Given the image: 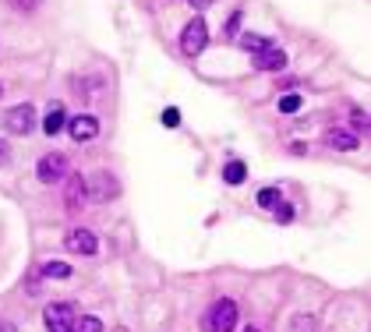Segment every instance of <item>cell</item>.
<instances>
[{
	"instance_id": "7402d4cb",
	"label": "cell",
	"mask_w": 371,
	"mask_h": 332,
	"mask_svg": "<svg viewBox=\"0 0 371 332\" xmlns=\"http://www.w3.org/2000/svg\"><path fill=\"white\" fill-rule=\"evenodd\" d=\"M237 29H241V11L230 15V22H227V36H237Z\"/></svg>"
},
{
	"instance_id": "484cf974",
	"label": "cell",
	"mask_w": 371,
	"mask_h": 332,
	"mask_svg": "<svg viewBox=\"0 0 371 332\" xmlns=\"http://www.w3.org/2000/svg\"><path fill=\"white\" fill-rule=\"evenodd\" d=\"M209 4H212V0H191V8H198V11H202V8H209Z\"/></svg>"
},
{
	"instance_id": "2e32d148",
	"label": "cell",
	"mask_w": 371,
	"mask_h": 332,
	"mask_svg": "<svg viewBox=\"0 0 371 332\" xmlns=\"http://www.w3.org/2000/svg\"><path fill=\"white\" fill-rule=\"evenodd\" d=\"M75 332H103V322L96 315H82L75 318Z\"/></svg>"
},
{
	"instance_id": "8fae6325",
	"label": "cell",
	"mask_w": 371,
	"mask_h": 332,
	"mask_svg": "<svg viewBox=\"0 0 371 332\" xmlns=\"http://www.w3.org/2000/svg\"><path fill=\"white\" fill-rule=\"evenodd\" d=\"M85 195H89V191H85V181L75 174V177L68 181V198H64V205H68V212H71V216L85 205Z\"/></svg>"
},
{
	"instance_id": "9c48e42d",
	"label": "cell",
	"mask_w": 371,
	"mask_h": 332,
	"mask_svg": "<svg viewBox=\"0 0 371 332\" xmlns=\"http://www.w3.org/2000/svg\"><path fill=\"white\" fill-rule=\"evenodd\" d=\"M85 191H89L96 202H110V198H117V181H114L110 174H96L92 181H85Z\"/></svg>"
},
{
	"instance_id": "83f0119b",
	"label": "cell",
	"mask_w": 371,
	"mask_h": 332,
	"mask_svg": "<svg viewBox=\"0 0 371 332\" xmlns=\"http://www.w3.org/2000/svg\"><path fill=\"white\" fill-rule=\"evenodd\" d=\"M114 332H128V329H114Z\"/></svg>"
},
{
	"instance_id": "4fadbf2b",
	"label": "cell",
	"mask_w": 371,
	"mask_h": 332,
	"mask_svg": "<svg viewBox=\"0 0 371 332\" xmlns=\"http://www.w3.org/2000/svg\"><path fill=\"white\" fill-rule=\"evenodd\" d=\"M39 276L43 280H71V265L68 262H46L39 269Z\"/></svg>"
},
{
	"instance_id": "f1b7e54d",
	"label": "cell",
	"mask_w": 371,
	"mask_h": 332,
	"mask_svg": "<svg viewBox=\"0 0 371 332\" xmlns=\"http://www.w3.org/2000/svg\"><path fill=\"white\" fill-rule=\"evenodd\" d=\"M0 96H4V85H0Z\"/></svg>"
},
{
	"instance_id": "603a6c76",
	"label": "cell",
	"mask_w": 371,
	"mask_h": 332,
	"mask_svg": "<svg viewBox=\"0 0 371 332\" xmlns=\"http://www.w3.org/2000/svg\"><path fill=\"white\" fill-rule=\"evenodd\" d=\"M354 124H357V128H364V131H368V114H361V110H354Z\"/></svg>"
},
{
	"instance_id": "4316f807",
	"label": "cell",
	"mask_w": 371,
	"mask_h": 332,
	"mask_svg": "<svg viewBox=\"0 0 371 332\" xmlns=\"http://www.w3.org/2000/svg\"><path fill=\"white\" fill-rule=\"evenodd\" d=\"M244 332H258V329H255V325H248V329H244Z\"/></svg>"
},
{
	"instance_id": "8992f818",
	"label": "cell",
	"mask_w": 371,
	"mask_h": 332,
	"mask_svg": "<svg viewBox=\"0 0 371 332\" xmlns=\"http://www.w3.org/2000/svg\"><path fill=\"white\" fill-rule=\"evenodd\" d=\"M64 244H68V251H75V255H85V258H92V255L99 251V241H96V234H92V230H85V227H75V230H68Z\"/></svg>"
},
{
	"instance_id": "d4e9b609",
	"label": "cell",
	"mask_w": 371,
	"mask_h": 332,
	"mask_svg": "<svg viewBox=\"0 0 371 332\" xmlns=\"http://www.w3.org/2000/svg\"><path fill=\"white\" fill-rule=\"evenodd\" d=\"M0 332H18V329H15V322H0Z\"/></svg>"
},
{
	"instance_id": "ac0fdd59",
	"label": "cell",
	"mask_w": 371,
	"mask_h": 332,
	"mask_svg": "<svg viewBox=\"0 0 371 332\" xmlns=\"http://www.w3.org/2000/svg\"><path fill=\"white\" fill-rule=\"evenodd\" d=\"M297 110H301V96H283V99H280V114L294 117Z\"/></svg>"
},
{
	"instance_id": "ba28073f",
	"label": "cell",
	"mask_w": 371,
	"mask_h": 332,
	"mask_svg": "<svg viewBox=\"0 0 371 332\" xmlns=\"http://www.w3.org/2000/svg\"><path fill=\"white\" fill-rule=\"evenodd\" d=\"M68 135L82 145V142H92L96 135H99V121L96 117H89V114H78L75 121H68Z\"/></svg>"
},
{
	"instance_id": "7a4b0ae2",
	"label": "cell",
	"mask_w": 371,
	"mask_h": 332,
	"mask_svg": "<svg viewBox=\"0 0 371 332\" xmlns=\"http://www.w3.org/2000/svg\"><path fill=\"white\" fill-rule=\"evenodd\" d=\"M75 304H68V301H57V304H50V308H43V322H46V329L50 332H75Z\"/></svg>"
},
{
	"instance_id": "52a82bcc",
	"label": "cell",
	"mask_w": 371,
	"mask_h": 332,
	"mask_svg": "<svg viewBox=\"0 0 371 332\" xmlns=\"http://www.w3.org/2000/svg\"><path fill=\"white\" fill-rule=\"evenodd\" d=\"M251 64L258 68V71H283L287 68V53L280 50V46H265V50H258V53H251Z\"/></svg>"
},
{
	"instance_id": "30bf717a",
	"label": "cell",
	"mask_w": 371,
	"mask_h": 332,
	"mask_svg": "<svg viewBox=\"0 0 371 332\" xmlns=\"http://www.w3.org/2000/svg\"><path fill=\"white\" fill-rule=\"evenodd\" d=\"M68 124V114H64V103H50L46 106V117H43V131L53 138V135H57L61 128Z\"/></svg>"
},
{
	"instance_id": "cb8c5ba5",
	"label": "cell",
	"mask_w": 371,
	"mask_h": 332,
	"mask_svg": "<svg viewBox=\"0 0 371 332\" xmlns=\"http://www.w3.org/2000/svg\"><path fill=\"white\" fill-rule=\"evenodd\" d=\"M8 159H11V149H8L4 138H0V163H8Z\"/></svg>"
},
{
	"instance_id": "44dd1931",
	"label": "cell",
	"mask_w": 371,
	"mask_h": 332,
	"mask_svg": "<svg viewBox=\"0 0 371 332\" xmlns=\"http://www.w3.org/2000/svg\"><path fill=\"white\" fill-rule=\"evenodd\" d=\"M163 124L167 128H177L181 124V114H177V110H163Z\"/></svg>"
},
{
	"instance_id": "5b68a950",
	"label": "cell",
	"mask_w": 371,
	"mask_h": 332,
	"mask_svg": "<svg viewBox=\"0 0 371 332\" xmlns=\"http://www.w3.org/2000/svg\"><path fill=\"white\" fill-rule=\"evenodd\" d=\"M4 124H8L11 135H29V131L36 128V106H29V103L11 106V110H8V117H4Z\"/></svg>"
},
{
	"instance_id": "5bb4252c",
	"label": "cell",
	"mask_w": 371,
	"mask_h": 332,
	"mask_svg": "<svg viewBox=\"0 0 371 332\" xmlns=\"http://www.w3.org/2000/svg\"><path fill=\"white\" fill-rule=\"evenodd\" d=\"M244 177H248L244 163H237V159H234V163H227V166H223V181H227V184H234V188H237V184H244Z\"/></svg>"
},
{
	"instance_id": "ffe728a7",
	"label": "cell",
	"mask_w": 371,
	"mask_h": 332,
	"mask_svg": "<svg viewBox=\"0 0 371 332\" xmlns=\"http://www.w3.org/2000/svg\"><path fill=\"white\" fill-rule=\"evenodd\" d=\"M290 219H294V209H290L287 202H280V205H276V223H290Z\"/></svg>"
},
{
	"instance_id": "e0dca14e",
	"label": "cell",
	"mask_w": 371,
	"mask_h": 332,
	"mask_svg": "<svg viewBox=\"0 0 371 332\" xmlns=\"http://www.w3.org/2000/svg\"><path fill=\"white\" fill-rule=\"evenodd\" d=\"M269 46V39H262V36H241V50H248V53H258V50H265Z\"/></svg>"
},
{
	"instance_id": "277c9868",
	"label": "cell",
	"mask_w": 371,
	"mask_h": 332,
	"mask_svg": "<svg viewBox=\"0 0 371 332\" xmlns=\"http://www.w3.org/2000/svg\"><path fill=\"white\" fill-rule=\"evenodd\" d=\"M205 43H209V25H205L202 18H191V22L184 25V32H181V53L198 57V53L205 50Z\"/></svg>"
},
{
	"instance_id": "9a60e30c",
	"label": "cell",
	"mask_w": 371,
	"mask_h": 332,
	"mask_svg": "<svg viewBox=\"0 0 371 332\" xmlns=\"http://www.w3.org/2000/svg\"><path fill=\"white\" fill-rule=\"evenodd\" d=\"M280 202H283V191H280V188H262V191H258V205H262V209H276Z\"/></svg>"
},
{
	"instance_id": "3957f363",
	"label": "cell",
	"mask_w": 371,
	"mask_h": 332,
	"mask_svg": "<svg viewBox=\"0 0 371 332\" xmlns=\"http://www.w3.org/2000/svg\"><path fill=\"white\" fill-rule=\"evenodd\" d=\"M36 177H39V184H57V181H64V177H68V156H64V152H46V156L39 159V166H36Z\"/></svg>"
},
{
	"instance_id": "d6986e66",
	"label": "cell",
	"mask_w": 371,
	"mask_h": 332,
	"mask_svg": "<svg viewBox=\"0 0 371 332\" xmlns=\"http://www.w3.org/2000/svg\"><path fill=\"white\" fill-rule=\"evenodd\" d=\"M8 4H11L15 11H36V8L43 4V0H8Z\"/></svg>"
},
{
	"instance_id": "6da1fadb",
	"label": "cell",
	"mask_w": 371,
	"mask_h": 332,
	"mask_svg": "<svg viewBox=\"0 0 371 332\" xmlns=\"http://www.w3.org/2000/svg\"><path fill=\"white\" fill-rule=\"evenodd\" d=\"M234 325H237V304L230 297H223V301H216L209 308V315H205L209 332H234Z\"/></svg>"
},
{
	"instance_id": "7c38bea8",
	"label": "cell",
	"mask_w": 371,
	"mask_h": 332,
	"mask_svg": "<svg viewBox=\"0 0 371 332\" xmlns=\"http://www.w3.org/2000/svg\"><path fill=\"white\" fill-rule=\"evenodd\" d=\"M326 145H329V149H343V152H350V149L361 145V138L350 135V131H329V135H326Z\"/></svg>"
}]
</instances>
